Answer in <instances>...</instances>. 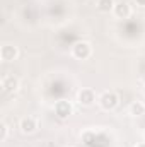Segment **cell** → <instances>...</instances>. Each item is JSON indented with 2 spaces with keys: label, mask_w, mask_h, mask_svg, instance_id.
Masks as SVG:
<instances>
[{
  "label": "cell",
  "mask_w": 145,
  "mask_h": 147,
  "mask_svg": "<svg viewBox=\"0 0 145 147\" xmlns=\"http://www.w3.org/2000/svg\"><path fill=\"white\" fill-rule=\"evenodd\" d=\"M97 103L103 110L106 111H113L118 105H119V96L114 92V91H104L99 98H97Z\"/></svg>",
  "instance_id": "1"
},
{
  "label": "cell",
  "mask_w": 145,
  "mask_h": 147,
  "mask_svg": "<svg viewBox=\"0 0 145 147\" xmlns=\"http://www.w3.org/2000/svg\"><path fill=\"white\" fill-rule=\"evenodd\" d=\"M72 55L77 60H87L92 55V46L87 41H77L72 46Z\"/></svg>",
  "instance_id": "2"
},
{
  "label": "cell",
  "mask_w": 145,
  "mask_h": 147,
  "mask_svg": "<svg viewBox=\"0 0 145 147\" xmlns=\"http://www.w3.org/2000/svg\"><path fill=\"white\" fill-rule=\"evenodd\" d=\"M73 111V106L68 99H60L55 103V115L60 118V120H67Z\"/></svg>",
  "instance_id": "3"
},
{
  "label": "cell",
  "mask_w": 145,
  "mask_h": 147,
  "mask_svg": "<svg viewBox=\"0 0 145 147\" xmlns=\"http://www.w3.org/2000/svg\"><path fill=\"white\" fill-rule=\"evenodd\" d=\"M77 101L82 106H92L96 103V92H94V89H91V87L80 89L79 94H77Z\"/></svg>",
  "instance_id": "4"
},
{
  "label": "cell",
  "mask_w": 145,
  "mask_h": 147,
  "mask_svg": "<svg viewBox=\"0 0 145 147\" xmlns=\"http://www.w3.org/2000/svg\"><path fill=\"white\" fill-rule=\"evenodd\" d=\"M0 86H2V91L3 92H14V91L19 89V79L15 75H12V74H7V75L2 77Z\"/></svg>",
  "instance_id": "5"
},
{
  "label": "cell",
  "mask_w": 145,
  "mask_h": 147,
  "mask_svg": "<svg viewBox=\"0 0 145 147\" xmlns=\"http://www.w3.org/2000/svg\"><path fill=\"white\" fill-rule=\"evenodd\" d=\"M19 128H21L22 134L31 135V134H34L38 130V120L34 116H24V118L21 120V123H19Z\"/></svg>",
  "instance_id": "6"
},
{
  "label": "cell",
  "mask_w": 145,
  "mask_h": 147,
  "mask_svg": "<svg viewBox=\"0 0 145 147\" xmlns=\"http://www.w3.org/2000/svg\"><path fill=\"white\" fill-rule=\"evenodd\" d=\"M113 12H114V16H116L118 19H128V17L132 16V7H130L128 2L121 0V2H116Z\"/></svg>",
  "instance_id": "7"
},
{
  "label": "cell",
  "mask_w": 145,
  "mask_h": 147,
  "mask_svg": "<svg viewBox=\"0 0 145 147\" xmlns=\"http://www.w3.org/2000/svg\"><path fill=\"white\" fill-rule=\"evenodd\" d=\"M17 57H19L17 46H14V45H3V46L0 48V58H2L3 62H12V60H15Z\"/></svg>",
  "instance_id": "8"
},
{
  "label": "cell",
  "mask_w": 145,
  "mask_h": 147,
  "mask_svg": "<svg viewBox=\"0 0 145 147\" xmlns=\"http://www.w3.org/2000/svg\"><path fill=\"white\" fill-rule=\"evenodd\" d=\"M130 115L132 116H144L145 115V105L142 101H133L130 105Z\"/></svg>",
  "instance_id": "9"
},
{
  "label": "cell",
  "mask_w": 145,
  "mask_h": 147,
  "mask_svg": "<svg viewBox=\"0 0 145 147\" xmlns=\"http://www.w3.org/2000/svg\"><path fill=\"white\" fill-rule=\"evenodd\" d=\"M114 5H116L114 0H97L96 2V7L99 12H111L114 9Z\"/></svg>",
  "instance_id": "10"
},
{
  "label": "cell",
  "mask_w": 145,
  "mask_h": 147,
  "mask_svg": "<svg viewBox=\"0 0 145 147\" xmlns=\"http://www.w3.org/2000/svg\"><path fill=\"white\" fill-rule=\"evenodd\" d=\"M82 142H84L85 146H92V144L96 142V132H85V134L82 135Z\"/></svg>",
  "instance_id": "11"
},
{
  "label": "cell",
  "mask_w": 145,
  "mask_h": 147,
  "mask_svg": "<svg viewBox=\"0 0 145 147\" xmlns=\"http://www.w3.org/2000/svg\"><path fill=\"white\" fill-rule=\"evenodd\" d=\"M0 132H2V134H0V140L5 142V140H7V135H9V127H7L5 123H2V125H0Z\"/></svg>",
  "instance_id": "12"
},
{
  "label": "cell",
  "mask_w": 145,
  "mask_h": 147,
  "mask_svg": "<svg viewBox=\"0 0 145 147\" xmlns=\"http://www.w3.org/2000/svg\"><path fill=\"white\" fill-rule=\"evenodd\" d=\"M137 2V5H140V7H145V0H135Z\"/></svg>",
  "instance_id": "13"
},
{
  "label": "cell",
  "mask_w": 145,
  "mask_h": 147,
  "mask_svg": "<svg viewBox=\"0 0 145 147\" xmlns=\"http://www.w3.org/2000/svg\"><path fill=\"white\" fill-rule=\"evenodd\" d=\"M135 147H145V142H140V144H137Z\"/></svg>",
  "instance_id": "14"
},
{
  "label": "cell",
  "mask_w": 145,
  "mask_h": 147,
  "mask_svg": "<svg viewBox=\"0 0 145 147\" xmlns=\"http://www.w3.org/2000/svg\"><path fill=\"white\" fill-rule=\"evenodd\" d=\"M144 139H145V132H144Z\"/></svg>",
  "instance_id": "15"
},
{
  "label": "cell",
  "mask_w": 145,
  "mask_h": 147,
  "mask_svg": "<svg viewBox=\"0 0 145 147\" xmlns=\"http://www.w3.org/2000/svg\"><path fill=\"white\" fill-rule=\"evenodd\" d=\"M144 94H145V87H144Z\"/></svg>",
  "instance_id": "16"
}]
</instances>
